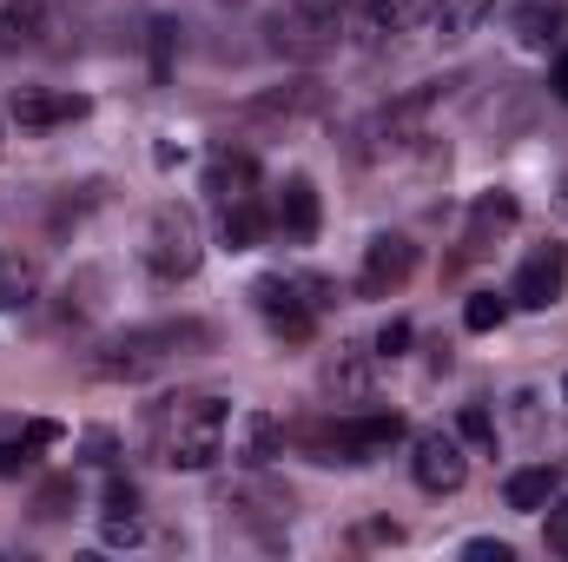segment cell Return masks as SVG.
<instances>
[{
  "label": "cell",
  "instance_id": "33",
  "mask_svg": "<svg viewBox=\"0 0 568 562\" xmlns=\"http://www.w3.org/2000/svg\"><path fill=\"white\" fill-rule=\"evenodd\" d=\"M562 398H568V378H562Z\"/></svg>",
  "mask_w": 568,
  "mask_h": 562
},
{
  "label": "cell",
  "instance_id": "15",
  "mask_svg": "<svg viewBox=\"0 0 568 562\" xmlns=\"http://www.w3.org/2000/svg\"><path fill=\"white\" fill-rule=\"evenodd\" d=\"M265 225H272V219H265L258 192H252V199H225V205H219V245H225V252H252V245L265 239Z\"/></svg>",
  "mask_w": 568,
  "mask_h": 562
},
{
  "label": "cell",
  "instance_id": "8",
  "mask_svg": "<svg viewBox=\"0 0 568 562\" xmlns=\"http://www.w3.org/2000/svg\"><path fill=\"white\" fill-rule=\"evenodd\" d=\"M278 443H284V423L272 411H232V423H225V450H232L239 470H265L278 456Z\"/></svg>",
  "mask_w": 568,
  "mask_h": 562
},
{
  "label": "cell",
  "instance_id": "3",
  "mask_svg": "<svg viewBox=\"0 0 568 562\" xmlns=\"http://www.w3.org/2000/svg\"><path fill=\"white\" fill-rule=\"evenodd\" d=\"M252 298H258V311L272 318V331H278V338L304 344V338L317 331V318L337 304V284H331V279H311V272H297V279L272 272V279L252 284Z\"/></svg>",
  "mask_w": 568,
  "mask_h": 562
},
{
  "label": "cell",
  "instance_id": "7",
  "mask_svg": "<svg viewBox=\"0 0 568 562\" xmlns=\"http://www.w3.org/2000/svg\"><path fill=\"white\" fill-rule=\"evenodd\" d=\"M562 291H568V252L562 245H542V252H529L523 272L509 279V304H523V311H549V304H562Z\"/></svg>",
  "mask_w": 568,
  "mask_h": 562
},
{
  "label": "cell",
  "instance_id": "17",
  "mask_svg": "<svg viewBox=\"0 0 568 562\" xmlns=\"http://www.w3.org/2000/svg\"><path fill=\"white\" fill-rule=\"evenodd\" d=\"M516 40L523 47H549V40H562V27H568V13H562V0H529V7H516Z\"/></svg>",
  "mask_w": 568,
  "mask_h": 562
},
{
  "label": "cell",
  "instance_id": "30",
  "mask_svg": "<svg viewBox=\"0 0 568 562\" xmlns=\"http://www.w3.org/2000/svg\"><path fill=\"white\" fill-rule=\"evenodd\" d=\"M291 7H297V13H311V20H344V7H351V0H291Z\"/></svg>",
  "mask_w": 568,
  "mask_h": 562
},
{
  "label": "cell",
  "instance_id": "14",
  "mask_svg": "<svg viewBox=\"0 0 568 562\" xmlns=\"http://www.w3.org/2000/svg\"><path fill=\"white\" fill-rule=\"evenodd\" d=\"M371 358L377 351H364V344H337V358L324 364V391L337 404H364L371 398Z\"/></svg>",
  "mask_w": 568,
  "mask_h": 562
},
{
  "label": "cell",
  "instance_id": "16",
  "mask_svg": "<svg viewBox=\"0 0 568 562\" xmlns=\"http://www.w3.org/2000/svg\"><path fill=\"white\" fill-rule=\"evenodd\" d=\"M503 496H509V510L536 516V510H549V503L562 496V476H556L549 463H529V470H516V476L503 483Z\"/></svg>",
  "mask_w": 568,
  "mask_h": 562
},
{
  "label": "cell",
  "instance_id": "31",
  "mask_svg": "<svg viewBox=\"0 0 568 562\" xmlns=\"http://www.w3.org/2000/svg\"><path fill=\"white\" fill-rule=\"evenodd\" d=\"M87 463H113V436H106V430L87 436Z\"/></svg>",
  "mask_w": 568,
  "mask_h": 562
},
{
  "label": "cell",
  "instance_id": "28",
  "mask_svg": "<svg viewBox=\"0 0 568 562\" xmlns=\"http://www.w3.org/2000/svg\"><path fill=\"white\" fill-rule=\"evenodd\" d=\"M463 556H469V562H516V550H509V543H489V536H476V543H463Z\"/></svg>",
  "mask_w": 568,
  "mask_h": 562
},
{
  "label": "cell",
  "instance_id": "9",
  "mask_svg": "<svg viewBox=\"0 0 568 562\" xmlns=\"http://www.w3.org/2000/svg\"><path fill=\"white\" fill-rule=\"evenodd\" d=\"M410 272H417V245H410L404 232H377V239H371V252H364V291H371V298H384V291L410 284Z\"/></svg>",
  "mask_w": 568,
  "mask_h": 562
},
{
  "label": "cell",
  "instance_id": "1",
  "mask_svg": "<svg viewBox=\"0 0 568 562\" xmlns=\"http://www.w3.org/2000/svg\"><path fill=\"white\" fill-rule=\"evenodd\" d=\"M225 423L232 404L212 391H179L145 411V456L165 470H212L225 456Z\"/></svg>",
  "mask_w": 568,
  "mask_h": 562
},
{
  "label": "cell",
  "instance_id": "10",
  "mask_svg": "<svg viewBox=\"0 0 568 562\" xmlns=\"http://www.w3.org/2000/svg\"><path fill=\"white\" fill-rule=\"evenodd\" d=\"M317 185L311 179H284L278 199H272V232H278L284 245H311L317 239Z\"/></svg>",
  "mask_w": 568,
  "mask_h": 562
},
{
  "label": "cell",
  "instance_id": "13",
  "mask_svg": "<svg viewBox=\"0 0 568 562\" xmlns=\"http://www.w3.org/2000/svg\"><path fill=\"white\" fill-rule=\"evenodd\" d=\"M205 192H212V205H225V199H252V192H258V159L219 145V152L205 159Z\"/></svg>",
  "mask_w": 568,
  "mask_h": 562
},
{
  "label": "cell",
  "instance_id": "24",
  "mask_svg": "<svg viewBox=\"0 0 568 562\" xmlns=\"http://www.w3.org/2000/svg\"><path fill=\"white\" fill-rule=\"evenodd\" d=\"M456 436H463L469 450H496V418H489L483 404H463V418H456Z\"/></svg>",
  "mask_w": 568,
  "mask_h": 562
},
{
  "label": "cell",
  "instance_id": "6",
  "mask_svg": "<svg viewBox=\"0 0 568 562\" xmlns=\"http://www.w3.org/2000/svg\"><path fill=\"white\" fill-rule=\"evenodd\" d=\"M219 510H232L239 523H291V490L272 483L265 470H245L219 490Z\"/></svg>",
  "mask_w": 568,
  "mask_h": 562
},
{
  "label": "cell",
  "instance_id": "25",
  "mask_svg": "<svg viewBox=\"0 0 568 562\" xmlns=\"http://www.w3.org/2000/svg\"><path fill=\"white\" fill-rule=\"evenodd\" d=\"M172 40H179V27L159 20V27H152V73H159V80H165V67H172Z\"/></svg>",
  "mask_w": 568,
  "mask_h": 562
},
{
  "label": "cell",
  "instance_id": "19",
  "mask_svg": "<svg viewBox=\"0 0 568 562\" xmlns=\"http://www.w3.org/2000/svg\"><path fill=\"white\" fill-rule=\"evenodd\" d=\"M40 298V272L20 252H0V311H27Z\"/></svg>",
  "mask_w": 568,
  "mask_h": 562
},
{
  "label": "cell",
  "instance_id": "23",
  "mask_svg": "<svg viewBox=\"0 0 568 562\" xmlns=\"http://www.w3.org/2000/svg\"><path fill=\"white\" fill-rule=\"evenodd\" d=\"M503 318H509V298H496V291H476L463 304V324L469 331H503Z\"/></svg>",
  "mask_w": 568,
  "mask_h": 562
},
{
  "label": "cell",
  "instance_id": "32",
  "mask_svg": "<svg viewBox=\"0 0 568 562\" xmlns=\"http://www.w3.org/2000/svg\"><path fill=\"white\" fill-rule=\"evenodd\" d=\"M549 87H556V100H568V53L556 60V80H549Z\"/></svg>",
  "mask_w": 568,
  "mask_h": 562
},
{
  "label": "cell",
  "instance_id": "5",
  "mask_svg": "<svg viewBox=\"0 0 568 562\" xmlns=\"http://www.w3.org/2000/svg\"><path fill=\"white\" fill-rule=\"evenodd\" d=\"M410 476L424 483L429 496H456V490L469 483V456H463V443H456L449 430H424V436L410 443Z\"/></svg>",
  "mask_w": 568,
  "mask_h": 562
},
{
  "label": "cell",
  "instance_id": "2",
  "mask_svg": "<svg viewBox=\"0 0 568 562\" xmlns=\"http://www.w3.org/2000/svg\"><path fill=\"white\" fill-rule=\"evenodd\" d=\"M205 344H212V324H192V318H179V324H140V331L106 338V344L87 358V378L133 384V378H152V371H165L172 358H192V351H205Z\"/></svg>",
  "mask_w": 568,
  "mask_h": 562
},
{
  "label": "cell",
  "instance_id": "22",
  "mask_svg": "<svg viewBox=\"0 0 568 562\" xmlns=\"http://www.w3.org/2000/svg\"><path fill=\"white\" fill-rule=\"evenodd\" d=\"M40 27H47V0H13V7L0 13V40H7V47L40 40Z\"/></svg>",
  "mask_w": 568,
  "mask_h": 562
},
{
  "label": "cell",
  "instance_id": "26",
  "mask_svg": "<svg viewBox=\"0 0 568 562\" xmlns=\"http://www.w3.org/2000/svg\"><path fill=\"white\" fill-rule=\"evenodd\" d=\"M404 344H410V324H404V318H390V324L377 331V358H404Z\"/></svg>",
  "mask_w": 568,
  "mask_h": 562
},
{
  "label": "cell",
  "instance_id": "11",
  "mask_svg": "<svg viewBox=\"0 0 568 562\" xmlns=\"http://www.w3.org/2000/svg\"><path fill=\"white\" fill-rule=\"evenodd\" d=\"M272 47L291 60H324L337 47V20H311V13L284 7V13H272Z\"/></svg>",
  "mask_w": 568,
  "mask_h": 562
},
{
  "label": "cell",
  "instance_id": "4",
  "mask_svg": "<svg viewBox=\"0 0 568 562\" xmlns=\"http://www.w3.org/2000/svg\"><path fill=\"white\" fill-rule=\"evenodd\" d=\"M140 252H145V272L159 284H185V279H199V265H205V232H199V219L185 205H159Z\"/></svg>",
  "mask_w": 568,
  "mask_h": 562
},
{
  "label": "cell",
  "instance_id": "27",
  "mask_svg": "<svg viewBox=\"0 0 568 562\" xmlns=\"http://www.w3.org/2000/svg\"><path fill=\"white\" fill-rule=\"evenodd\" d=\"M549 550H556V556H568V496H556V503H549Z\"/></svg>",
  "mask_w": 568,
  "mask_h": 562
},
{
  "label": "cell",
  "instance_id": "21",
  "mask_svg": "<svg viewBox=\"0 0 568 562\" xmlns=\"http://www.w3.org/2000/svg\"><path fill=\"white\" fill-rule=\"evenodd\" d=\"M489 7H496V0H436V7H429V27H436L443 40H463Z\"/></svg>",
  "mask_w": 568,
  "mask_h": 562
},
{
  "label": "cell",
  "instance_id": "20",
  "mask_svg": "<svg viewBox=\"0 0 568 562\" xmlns=\"http://www.w3.org/2000/svg\"><path fill=\"white\" fill-rule=\"evenodd\" d=\"M304 113H317V87H284L272 100H258L245 120H265V127H291V120H304Z\"/></svg>",
  "mask_w": 568,
  "mask_h": 562
},
{
  "label": "cell",
  "instance_id": "29",
  "mask_svg": "<svg viewBox=\"0 0 568 562\" xmlns=\"http://www.w3.org/2000/svg\"><path fill=\"white\" fill-rule=\"evenodd\" d=\"M67 496H73V483L60 476V483H47L40 490V516H67Z\"/></svg>",
  "mask_w": 568,
  "mask_h": 562
},
{
  "label": "cell",
  "instance_id": "12",
  "mask_svg": "<svg viewBox=\"0 0 568 562\" xmlns=\"http://www.w3.org/2000/svg\"><path fill=\"white\" fill-rule=\"evenodd\" d=\"M516 219H523L516 192H483V199L469 205V232H463V252H469V259H476V252H489L503 232H516Z\"/></svg>",
  "mask_w": 568,
  "mask_h": 562
},
{
  "label": "cell",
  "instance_id": "18",
  "mask_svg": "<svg viewBox=\"0 0 568 562\" xmlns=\"http://www.w3.org/2000/svg\"><path fill=\"white\" fill-rule=\"evenodd\" d=\"M87 113V100H60V93H13V120L20 127H67V120H80Z\"/></svg>",
  "mask_w": 568,
  "mask_h": 562
}]
</instances>
